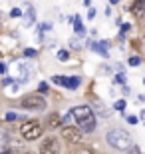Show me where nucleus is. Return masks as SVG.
<instances>
[{"label":"nucleus","mask_w":145,"mask_h":154,"mask_svg":"<svg viewBox=\"0 0 145 154\" xmlns=\"http://www.w3.org/2000/svg\"><path fill=\"white\" fill-rule=\"evenodd\" d=\"M70 112H72V116L76 118L80 130L84 132V134H89V132L95 130V114L89 106H86V104L84 106H74Z\"/></svg>","instance_id":"f257e3e1"},{"label":"nucleus","mask_w":145,"mask_h":154,"mask_svg":"<svg viewBox=\"0 0 145 154\" xmlns=\"http://www.w3.org/2000/svg\"><path fill=\"white\" fill-rule=\"evenodd\" d=\"M106 140L113 150H119V152H127V150L133 146L131 134H129L127 130H123V128H112V130L106 134Z\"/></svg>","instance_id":"f03ea898"},{"label":"nucleus","mask_w":145,"mask_h":154,"mask_svg":"<svg viewBox=\"0 0 145 154\" xmlns=\"http://www.w3.org/2000/svg\"><path fill=\"white\" fill-rule=\"evenodd\" d=\"M42 132H44V126L40 124L38 120H24L22 124H20V134H22V138L28 140V142L40 138Z\"/></svg>","instance_id":"7ed1b4c3"},{"label":"nucleus","mask_w":145,"mask_h":154,"mask_svg":"<svg viewBox=\"0 0 145 154\" xmlns=\"http://www.w3.org/2000/svg\"><path fill=\"white\" fill-rule=\"evenodd\" d=\"M24 110H32V112H40V110H46L48 102H46V98L38 96V94H30V96H24L22 102H20Z\"/></svg>","instance_id":"20e7f679"},{"label":"nucleus","mask_w":145,"mask_h":154,"mask_svg":"<svg viewBox=\"0 0 145 154\" xmlns=\"http://www.w3.org/2000/svg\"><path fill=\"white\" fill-rule=\"evenodd\" d=\"M62 138H64L68 144H82L84 132L80 130L78 126H64V128H62Z\"/></svg>","instance_id":"39448f33"},{"label":"nucleus","mask_w":145,"mask_h":154,"mask_svg":"<svg viewBox=\"0 0 145 154\" xmlns=\"http://www.w3.org/2000/svg\"><path fill=\"white\" fill-rule=\"evenodd\" d=\"M60 140H58L56 136H48L42 140V144H40L38 148V154H60Z\"/></svg>","instance_id":"423d86ee"},{"label":"nucleus","mask_w":145,"mask_h":154,"mask_svg":"<svg viewBox=\"0 0 145 154\" xmlns=\"http://www.w3.org/2000/svg\"><path fill=\"white\" fill-rule=\"evenodd\" d=\"M18 70H20V74H18V82H26L32 74V66L30 64H18Z\"/></svg>","instance_id":"0eeeda50"},{"label":"nucleus","mask_w":145,"mask_h":154,"mask_svg":"<svg viewBox=\"0 0 145 154\" xmlns=\"http://www.w3.org/2000/svg\"><path fill=\"white\" fill-rule=\"evenodd\" d=\"M91 48H94L100 56H103V58L109 56V52H107V42H103V40H101V42H94V44H91Z\"/></svg>","instance_id":"6e6552de"},{"label":"nucleus","mask_w":145,"mask_h":154,"mask_svg":"<svg viewBox=\"0 0 145 154\" xmlns=\"http://www.w3.org/2000/svg\"><path fill=\"white\" fill-rule=\"evenodd\" d=\"M131 12H133L135 16H141V14H145V0H135L133 6H131Z\"/></svg>","instance_id":"1a4fd4ad"},{"label":"nucleus","mask_w":145,"mask_h":154,"mask_svg":"<svg viewBox=\"0 0 145 154\" xmlns=\"http://www.w3.org/2000/svg\"><path fill=\"white\" fill-rule=\"evenodd\" d=\"M62 122H64V120H62V116L58 114V112H52V114L48 116V126H50V128H58Z\"/></svg>","instance_id":"9d476101"},{"label":"nucleus","mask_w":145,"mask_h":154,"mask_svg":"<svg viewBox=\"0 0 145 154\" xmlns=\"http://www.w3.org/2000/svg\"><path fill=\"white\" fill-rule=\"evenodd\" d=\"M26 6H28V8H26V22L24 24H26V26H32V24L36 22V12H34V8L30 4H26Z\"/></svg>","instance_id":"9b49d317"},{"label":"nucleus","mask_w":145,"mask_h":154,"mask_svg":"<svg viewBox=\"0 0 145 154\" xmlns=\"http://www.w3.org/2000/svg\"><path fill=\"white\" fill-rule=\"evenodd\" d=\"M74 28H76V34H78V36L86 34V26L82 24V18H80V16H74Z\"/></svg>","instance_id":"f8f14e48"},{"label":"nucleus","mask_w":145,"mask_h":154,"mask_svg":"<svg viewBox=\"0 0 145 154\" xmlns=\"http://www.w3.org/2000/svg\"><path fill=\"white\" fill-rule=\"evenodd\" d=\"M80 82H82V80H80L78 76H72V78H68V82H66V88H68V90H76V88L80 86Z\"/></svg>","instance_id":"ddd939ff"},{"label":"nucleus","mask_w":145,"mask_h":154,"mask_svg":"<svg viewBox=\"0 0 145 154\" xmlns=\"http://www.w3.org/2000/svg\"><path fill=\"white\" fill-rule=\"evenodd\" d=\"M8 140V130L4 128V122H0V144H4Z\"/></svg>","instance_id":"4468645a"},{"label":"nucleus","mask_w":145,"mask_h":154,"mask_svg":"<svg viewBox=\"0 0 145 154\" xmlns=\"http://www.w3.org/2000/svg\"><path fill=\"white\" fill-rule=\"evenodd\" d=\"M52 82H54V84H60V86H64V88H66L68 78H66V76H52Z\"/></svg>","instance_id":"2eb2a0df"},{"label":"nucleus","mask_w":145,"mask_h":154,"mask_svg":"<svg viewBox=\"0 0 145 154\" xmlns=\"http://www.w3.org/2000/svg\"><path fill=\"white\" fill-rule=\"evenodd\" d=\"M18 118H24V116H18L16 112H6V114H4L6 122H14V120H18Z\"/></svg>","instance_id":"dca6fc26"},{"label":"nucleus","mask_w":145,"mask_h":154,"mask_svg":"<svg viewBox=\"0 0 145 154\" xmlns=\"http://www.w3.org/2000/svg\"><path fill=\"white\" fill-rule=\"evenodd\" d=\"M58 60H62V62H66V60H70V52H68L66 48H62V50L58 52Z\"/></svg>","instance_id":"f3484780"},{"label":"nucleus","mask_w":145,"mask_h":154,"mask_svg":"<svg viewBox=\"0 0 145 154\" xmlns=\"http://www.w3.org/2000/svg\"><path fill=\"white\" fill-rule=\"evenodd\" d=\"M36 54H38V52L34 50V48H26V50H24V56H26V58H34Z\"/></svg>","instance_id":"a211bd4d"},{"label":"nucleus","mask_w":145,"mask_h":154,"mask_svg":"<svg viewBox=\"0 0 145 154\" xmlns=\"http://www.w3.org/2000/svg\"><path fill=\"white\" fill-rule=\"evenodd\" d=\"M113 108H115V110H119V112H121V110H125V100H117Z\"/></svg>","instance_id":"6ab92c4d"},{"label":"nucleus","mask_w":145,"mask_h":154,"mask_svg":"<svg viewBox=\"0 0 145 154\" xmlns=\"http://www.w3.org/2000/svg\"><path fill=\"white\" fill-rule=\"evenodd\" d=\"M127 154H143V152H141L139 146H135V144H133V146H131V148L127 150Z\"/></svg>","instance_id":"aec40b11"},{"label":"nucleus","mask_w":145,"mask_h":154,"mask_svg":"<svg viewBox=\"0 0 145 154\" xmlns=\"http://www.w3.org/2000/svg\"><path fill=\"white\" fill-rule=\"evenodd\" d=\"M10 16H12V18L22 16V10H20V8H12V10H10Z\"/></svg>","instance_id":"412c9836"},{"label":"nucleus","mask_w":145,"mask_h":154,"mask_svg":"<svg viewBox=\"0 0 145 154\" xmlns=\"http://www.w3.org/2000/svg\"><path fill=\"white\" fill-rule=\"evenodd\" d=\"M129 64H131V66H137V64H141V58L139 56H131L129 58Z\"/></svg>","instance_id":"4be33fe9"},{"label":"nucleus","mask_w":145,"mask_h":154,"mask_svg":"<svg viewBox=\"0 0 145 154\" xmlns=\"http://www.w3.org/2000/svg\"><path fill=\"white\" fill-rule=\"evenodd\" d=\"M38 92H48V82H40L38 84Z\"/></svg>","instance_id":"5701e85b"},{"label":"nucleus","mask_w":145,"mask_h":154,"mask_svg":"<svg viewBox=\"0 0 145 154\" xmlns=\"http://www.w3.org/2000/svg\"><path fill=\"white\" fill-rule=\"evenodd\" d=\"M125 120H127L129 124H137V122H139V118H137V116H133V114H131V116H127Z\"/></svg>","instance_id":"b1692460"},{"label":"nucleus","mask_w":145,"mask_h":154,"mask_svg":"<svg viewBox=\"0 0 145 154\" xmlns=\"http://www.w3.org/2000/svg\"><path fill=\"white\" fill-rule=\"evenodd\" d=\"M8 72V66H6V62H0V74H6Z\"/></svg>","instance_id":"393cba45"},{"label":"nucleus","mask_w":145,"mask_h":154,"mask_svg":"<svg viewBox=\"0 0 145 154\" xmlns=\"http://www.w3.org/2000/svg\"><path fill=\"white\" fill-rule=\"evenodd\" d=\"M74 154H91V150H88V148H80V150H76Z\"/></svg>","instance_id":"a878e982"},{"label":"nucleus","mask_w":145,"mask_h":154,"mask_svg":"<svg viewBox=\"0 0 145 154\" xmlns=\"http://www.w3.org/2000/svg\"><path fill=\"white\" fill-rule=\"evenodd\" d=\"M115 82H119V84H125V78H123V74H117V76H115Z\"/></svg>","instance_id":"bb28decb"},{"label":"nucleus","mask_w":145,"mask_h":154,"mask_svg":"<svg viewBox=\"0 0 145 154\" xmlns=\"http://www.w3.org/2000/svg\"><path fill=\"white\" fill-rule=\"evenodd\" d=\"M101 74H109V72H112V70H109V66H101Z\"/></svg>","instance_id":"cd10ccee"},{"label":"nucleus","mask_w":145,"mask_h":154,"mask_svg":"<svg viewBox=\"0 0 145 154\" xmlns=\"http://www.w3.org/2000/svg\"><path fill=\"white\" fill-rule=\"evenodd\" d=\"M95 16V10H94V8H89V12H88V18H89V20H91V18H94Z\"/></svg>","instance_id":"c85d7f7f"},{"label":"nucleus","mask_w":145,"mask_h":154,"mask_svg":"<svg viewBox=\"0 0 145 154\" xmlns=\"http://www.w3.org/2000/svg\"><path fill=\"white\" fill-rule=\"evenodd\" d=\"M12 82H14L12 78H4V82H2V86H8V84H12Z\"/></svg>","instance_id":"c756f323"},{"label":"nucleus","mask_w":145,"mask_h":154,"mask_svg":"<svg viewBox=\"0 0 145 154\" xmlns=\"http://www.w3.org/2000/svg\"><path fill=\"white\" fill-rule=\"evenodd\" d=\"M2 20H4V16H2V12H0V24H2Z\"/></svg>","instance_id":"7c9ffc66"},{"label":"nucleus","mask_w":145,"mask_h":154,"mask_svg":"<svg viewBox=\"0 0 145 154\" xmlns=\"http://www.w3.org/2000/svg\"><path fill=\"white\" fill-rule=\"evenodd\" d=\"M109 2H112V4H117V0H109Z\"/></svg>","instance_id":"2f4dec72"},{"label":"nucleus","mask_w":145,"mask_h":154,"mask_svg":"<svg viewBox=\"0 0 145 154\" xmlns=\"http://www.w3.org/2000/svg\"><path fill=\"white\" fill-rule=\"evenodd\" d=\"M24 154H32V152H24Z\"/></svg>","instance_id":"473e14b6"},{"label":"nucleus","mask_w":145,"mask_h":154,"mask_svg":"<svg viewBox=\"0 0 145 154\" xmlns=\"http://www.w3.org/2000/svg\"><path fill=\"white\" fill-rule=\"evenodd\" d=\"M143 84H145V78H143Z\"/></svg>","instance_id":"72a5a7b5"},{"label":"nucleus","mask_w":145,"mask_h":154,"mask_svg":"<svg viewBox=\"0 0 145 154\" xmlns=\"http://www.w3.org/2000/svg\"><path fill=\"white\" fill-rule=\"evenodd\" d=\"M143 122H145V118H143Z\"/></svg>","instance_id":"f704fd0d"}]
</instances>
